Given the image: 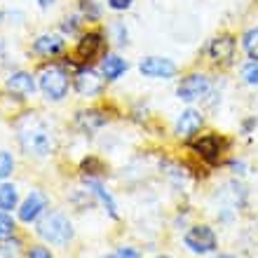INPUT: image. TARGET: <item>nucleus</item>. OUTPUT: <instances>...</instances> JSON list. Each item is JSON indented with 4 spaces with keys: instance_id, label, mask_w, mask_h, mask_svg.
<instances>
[{
    "instance_id": "nucleus-1",
    "label": "nucleus",
    "mask_w": 258,
    "mask_h": 258,
    "mask_svg": "<svg viewBox=\"0 0 258 258\" xmlns=\"http://www.w3.org/2000/svg\"><path fill=\"white\" fill-rule=\"evenodd\" d=\"M17 132H19L21 148L26 150L28 155L45 157L54 150V139H52V134H49V129L45 127L35 115H26L24 120H19Z\"/></svg>"
},
{
    "instance_id": "nucleus-2",
    "label": "nucleus",
    "mask_w": 258,
    "mask_h": 258,
    "mask_svg": "<svg viewBox=\"0 0 258 258\" xmlns=\"http://www.w3.org/2000/svg\"><path fill=\"white\" fill-rule=\"evenodd\" d=\"M38 235L54 246H66L73 239V225L63 214L52 211L38 223Z\"/></svg>"
},
{
    "instance_id": "nucleus-3",
    "label": "nucleus",
    "mask_w": 258,
    "mask_h": 258,
    "mask_svg": "<svg viewBox=\"0 0 258 258\" xmlns=\"http://www.w3.org/2000/svg\"><path fill=\"white\" fill-rule=\"evenodd\" d=\"M68 82H71L68 73L56 63H49V66H45L40 71V89L52 101H61L68 94Z\"/></svg>"
},
{
    "instance_id": "nucleus-4",
    "label": "nucleus",
    "mask_w": 258,
    "mask_h": 258,
    "mask_svg": "<svg viewBox=\"0 0 258 258\" xmlns=\"http://www.w3.org/2000/svg\"><path fill=\"white\" fill-rule=\"evenodd\" d=\"M185 246L195 253H211L216 249V235L209 225H195L185 232Z\"/></svg>"
},
{
    "instance_id": "nucleus-5",
    "label": "nucleus",
    "mask_w": 258,
    "mask_h": 258,
    "mask_svg": "<svg viewBox=\"0 0 258 258\" xmlns=\"http://www.w3.org/2000/svg\"><path fill=\"white\" fill-rule=\"evenodd\" d=\"M139 71H141L146 78H155V80H169L176 75V63L164 59V56H146L141 63H139Z\"/></svg>"
},
{
    "instance_id": "nucleus-6",
    "label": "nucleus",
    "mask_w": 258,
    "mask_h": 258,
    "mask_svg": "<svg viewBox=\"0 0 258 258\" xmlns=\"http://www.w3.org/2000/svg\"><path fill=\"white\" fill-rule=\"evenodd\" d=\"M207 92H209V80H207V75H200V73L188 75L185 80H181V85L176 89L181 101H195V99L204 96Z\"/></svg>"
},
{
    "instance_id": "nucleus-7",
    "label": "nucleus",
    "mask_w": 258,
    "mask_h": 258,
    "mask_svg": "<svg viewBox=\"0 0 258 258\" xmlns=\"http://www.w3.org/2000/svg\"><path fill=\"white\" fill-rule=\"evenodd\" d=\"M75 89H78V94H82V96L101 94L103 78H99L92 68H82V71H78V75H75Z\"/></svg>"
},
{
    "instance_id": "nucleus-8",
    "label": "nucleus",
    "mask_w": 258,
    "mask_h": 258,
    "mask_svg": "<svg viewBox=\"0 0 258 258\" xmlns=\"http://www.w3.org/2000/svg\"><path fill=\"white\" fill-rule=\"evenodd\" d=\"M45 209H47V197L42 195V192H31V195L26 197V202L21 204L19 221L21 223H33Z\"/></svg>"
},
{
    "instance_id": "nucleus-9",
    "label": "nucleus",
    "mask_w": 258,
    "mask_h": 258,
    "mask_svg": "<svg viewBox=\"0 0 258 258\" xmlns=\"http://www.w3.org/2000/svg\"><path fill=\"white\" fill-rule=\"evenodd\" d=\"M7 89L12 92V94L21 96V99H26L35 92V82H33V75L31 73H24V71H17L7 78Z\"/></svg>"
},
{
    "instance_id": "nucleus-10",
    "label": "nucleus",
    "mask_w": 258,
    "mask_h": 258,
    "mask_svg": "<svg viewBox=\"0 0 258 258\" xmlns=\"http://www.w3.org/2000/svg\"><path fill=\"white\" fill-rule=\"evenodd\" d=\"M192 148L200 153V155L207 160V162H218V157H221V150H223V141L218 139V136L209 134V136H202L200 141L192 143Z\"/></svg>"
},
{
    "instance_id": "nucleus-11",
    "label": "nucleus",
    "mask_w": 258,
    "mask_h": 258,
    "mask_svg": "<svg viewBox=\"0 0 258 258\" xmlns=\"http://www.w3.org/2000/svg\"><path fill=\"white\" fill-rule=\"evenodd\" d=\"M235 54V40L230 35H221V38H214L209 45V56L218 63H228Z\"/></svg>"
},
{
    "instance_id": "nucleus-12",
    "label": "nucleus",
    "mask_w": 258,
    "mask_h": 258,
    "mask_svg": "<svg viewBox=\"0 0 258 258\" xmlns=\"http://www.w3.org/2000/svg\"><path fill=\"white\" fill-rule=\"evenodd\" d=\"M103 47V35L101 33H87L82 35L80 42H78V56H80L82 61H89V59H94Z\"/></svg>"
},
{
    "instance_id": "nucleus-13",
    "label": "nucleus",
    "mask_w": 258,
    "mask_h": 258,
    "mask_svg": "<svg viewBox=\"0 0 258 258\" xmlns=\"http://www.w3.org/2000/svg\"><path fill=\"white\" fill-rule=\"evenodd\" d=\"M63 47H66V40H63L61 35H40L33 42V49L42 56H54L59 52H63Z\"/></svg>"
},
{
    "instance_id": "nucleus-14",
    "label": "nucleus",
    "mask_w": 258,
    "mask_h": 258,
    "mask_svg": "<svg viewBox=\"0 0 258 258\" xmlns=\"http://www.w3.org/2000/svg\"><path fill=\"white\" fill-rule=\"evenodd\" d=\"M202 124H204V120L197 110H185V113H181V117L176 120V134L178 136H192L195 132H200Z\"/></svg>"
},
{
    "instance_id": "nucleus-15",
    "label": "nucleus",
    "mask_w": 258,
    "mask_h": 258,
    "mask_svg": "<svg viewBox=\"0 0 258 258\" xmlns=\"http://www.w3.org/2000/svg\"><path fill=\"white\" fill-rule=\"evenodd\" d=\"M101 71H103V78H106V80H117V78L127 71V61L120 59V56H115V54H110L103 59Z\"/></svg>"
},
{
    "instance_id": "nucleus-16",
    "label": "nucleus",
    "mask_w": 258,
    "mask_h": 258,
    "mask_svg": "<svg viewBox=\"0 0 258 258\" xmlns=\"http://www.w3.org/2000/svg\"><path fill=\"white\" fill-rule=\"evenodd\" d=\"M87 188L92 192H94L96 197H99V200H101V204L103 207H106V209H108V214L113 218L117 216V211H115V202H113V197L108 195V192H106V188H103L101 183H99V181H94V178H87Z\"/></svg>"
},
{
    "instance_id": "nucleus-17",
    "label": "nucleus",
    "mask_w": 258,
    "mask_h": 258,
    "mask_svg": "<svg viewBox=\"0 0 258 258\" xmlns=\"http://www.w3.org/2000/svg\"><path fill=\"white\" fill-rule=\"evenodd\" d=\"M17 188L10 183H0V211H12L17 207Z\"/></svg>"
},
{
    "instance_id": "nucleus-18",
    "label": "nucleus",
    "mask_w": 258,
    "mask_h": 258,
    "mask_svg": "<svg viewBox=\"0 0 258 258\" xmlns=\"http://www.w3.org/2000/svg\"><path fill=\"white\" fill-rule=\"evenodd\" d=\"M242 42H244L246 54L258 61V28H251V31H246L244 38H242Z\"/></svg>"
},
{
    "instance_id": "nucleus-19",
    "label": "nucleus",
    "mask_w": 258,
    "mask_h": 258,
    "mask_svg": "<svg viewBox=\"0 0 258 258\" xmlns=\"http://www.w3.org/2000/svg\"><path fill=\"white\" fill-rule=\"evenodd\" d=\"M12 169H14V157L10 153H5V150H0V181H5L12 174Z\"/></svg>"
},
{
    "instance_id": "nucleus-20",
    "label": "nucleus",
    "mask_w": 258,
    "mask_h": 258,
    "mask_svg": "<svg viewBox=\"0 0 258 258\" xmlns=\"http://www.w3.org/2000/svg\"><path fill=\"white\" fill-rule=\"evenodd\" d=\"M14 235V221L7 216L5 211H0V239H10Z\"/></svg>"
},
{
    "instance_id": "nucleus-21",
    "label": "nucleus",
    "mask_w": 258,
    "mask_h": 258,
    "mask_svg": "<svg viewBox=\"0 0 258 258\" xmlns=\"http://www.w3.org/2000/svg\"><path fill=\"white\" fill-rule=\"evenodd\" d=\"M242 78H244L246 85H258V61L256 59L242 68Z\"/></svg>"
},
{
    "instance_id": "nucleus-22",
    "label": "nucleus",
    "mask_w": 258,
    "mask_h": 258,
    "mask_svg": "<svg viewBox=\"0 0 258 258\" xmlns=\"http://www.w3.org/2000/svg\"><path fill=\"white\" fill-rule=\"evenodd\" d=\"M82 12L87 14V19H99L101 10H99V5L94 0H82Z\"/></svg>"
},
{
    "instance_id": "nucleus-23",
    "label": "nucleus",
    "mask_w": 258,
    "mask_h": 258,
    "mask_svg": "<svg viewBox=\"0 0 258 258\" xmlns=\"http://www.w3.org/2000/svg\"><path fill=\"white\" fill-rule=\"evenodd\" d=\"M110 31L115 33L117 45H124V42H127V28H124L122 24H113V26H110Z\"/></svg>"
},
{
    "instance_id": "nucleus-24",
    "label": "nucleus",
    "mask_w": 258,
    "mask_h": 258,
    "mask_svg": "<svg viewBox=\"0 0 258 258\" xmlns=\"http://www.w3.org/2000/svg\"><path fill=\"white\" fill-rule=\"evenodd\" d=\"M28 258H52V253H49L45 246H33V249L28 251Z\"/></svg>"
},
{
    "instance_id": "nucleus-25",
    "label": "nucleus",
    "mask_w": 258,
    "mask_h": 258,
    "mask_svg": "<svg viewBox=\"0 0 258 258\" xmlns=\"http://www.w3.org/2000/svg\"><path fill=\"white\" fill-rule=\"evenodd\" d=\"M129 5H132V0H108V7L110 10H129Z\"/></svg>"
},
{
    "instance_id": "nucleus-26",
    "label": "nucleus",
    "mask_w": 258,
    "mask_h": 258,
    "mask_svg": "<svg viewBox=\"0 0 258 258\" xmlns=\"http://www.w3.org/2000/svg\"><path fill=\"white\" fill-rule=\"evenodd\" d=\"M117 253H120L122 258H141L136 249H129V246H122V249H117Z\"/></svg>"
},
{
    "instance_id": "nucleus-27",
    "label": "nucleus",
    "mask_w": 258,
    "mask_h": 258,
    "mask_svg": "<svg viewBox=\"0 0 258 258\" xmlns=\"http://www.w3.org/2000/svg\"><path fill=\"white\" fill-rule=\"evenodd\" d=\"M52 3H54V0H40V5H42V7H49Z\"/></svg>"
},
{
    "instance_id": "nucleus-28",
    "label": "nucleus",
    "mask_w": 258,
    "mask_h": 258,
    "mask_svg": "<svg viewBox=\"0 0 258 258\" xmlns=\"http://www.w3.org/2000/svg\"><path fill=\"white\" fill-rule=\"evenodd\" d=\"M106 258H122V256H120V253L115 251V253H113V256H106Z\"/></svg>"
},
{
    "instance_id": "nucleus-29",
    "label": "nucleus",
    "mask_w": 258,
    "mask_h": 258,
    "mask_svg": "<svg viewBox=\"0 0 258 258\" xmlns=\"http://www.w3.org/2000/svg\"><path fill=\"white\" fill-rule=\"evenodd\" d=\"M218 258H235V256H218Z\"/></svg>"
},
{
    "instance_id": "nucleus-30",
    "label": "nucleus",
    "mask_w": 258,
    "mask_h": 258,
    "mask_svg": "<svg viewBox=\"0 0 258 258\" xmlns=\"http://www.w3.org/2000/svg\"><path fill=\"white\" fill-rule=\"evenodd\" d=\"M160 258H169V256H160Z\"/></svg>"
},
{
    "instance_id": "nucleus-31",
    "label": "nucleus",
    "mask_w": 258,
    "mask_h": 258,
    "mask_svg": "<svg viewBox=\"0 0 258 258\" xmlns=\"http://www.w3.org/2000/svg\"><path fill=\"white\" fill-rule=\"evenodd\" d=\"M0 19H3V14H0Z\"/></svg>"
}]
</instances>
